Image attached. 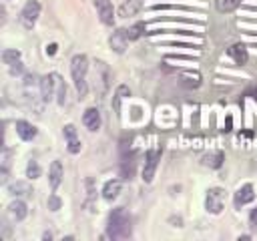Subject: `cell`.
I'll return each instance as SVG.
<instances>
[{
	"instance_id": "cell-3",
	"label": "cell",
	"mask_w": 257,
	"mask_h": 241,
	"mask_svg": "<svg viewBox=\"0 0 257 241\" xmlns=\"http://www.w3.org/2000/svg\"><path fill=\"white\" fill-rule=\"evenodd\" d=\"M97 69H94V80H97V95L99 99L106 97L109 92V87H111V71L103 60H97Z\"/></svg>"
},
{
	"instance_id": "cell-14",
	"label": "cell",
	"mask_w": 257,
	"mask_h": 241,
	"mask_svg": "<svg viewBox=\"0 0 257 241\" xmlns=\"http://www.w3.org/2000/svg\"><path fill=\"white\" fill-rule=\"evenodd\" d=\"M227 55L231 57L237 64H245L247 62V59H249V55H247V48H245V45H231L227 48Z\"/></svg>"
},
{
	"instance_id": "cell-31",
	"label": "cell",
	"mask_w": 257,
	"mask_h": 241,
	"mask_svg": "<svg viewBox=\"0 0 257 241\" xmlns=\"http://www.w3.org/2000/svg\"><path fill=\"white\" fill-rule=\"evenodd\" d=\"M247 10H257V6H247Z\"/></svg>"
},
{
	"instance_id": "cell-21",
	"label": "cell",
	"mask_w": 257,
	"mask_h": 241,
	"mask_svg": "<svg viewBox=\"0 0 257 241\" xmlns=\"http://www.w3.org/2000/svg\"><path fill=\"white\" fill-rule=\"evenodd\" d=\"M239 4H241V0H217V2H215L219 12H233Z\"/></svg>"
},
{
	"instance_id": "cell-23",
	"label": "cell",
	"mask_w": 257,
	"mask_h": 241,
	"mask_svg": "<svg viewBox=\"0 0 257 241\" xmlns=\"http://www.w3.org/2000/svg\"><path fill=\"white\" fill-rule=\"evenodd\" d=\"M10 193L12 195H30L32 191H30V187L26 185V183H15V185H10Z\"/></svg>"
},
{
	"instance_id": "cell-8",
	"label": "cell",
	"mask_w": 257,
	"mask_h": 241,
	"mask_svg": "<svg viewBox=\"0 0 257 241\" xmlns=\"http://www.w3.org/2000/svg\"><path fill=\"white\" fill-rule=\"evenodd\" d=\"M94 6H97L99 18L105 24H113L115 22V10H113V2H111V0H94Z\"/></svg>"
},
{
	"instance_id": "cell-17",
	"label": "cell",
	"mask_w": 257,
	"mask_h": 241,
	"mask_svg": "<svg viewBox=\"0 0 257 241\" xmlns=\"http://www.w3.org/2000/svg\"><path fill=\"white\" fill-rule=\"evenodd\" d=\"M8 213L15 221H22V219H26V215H29V207H26L24 201H12L8 205Z\"/></svg>"
},
{
	"instance_id": "cell-30",
	"label": "cell",
	"mask_w": 257,
	"mask_h": 241,
	"mask_svg": "<svg viewBox=\"0 0 257 241\" xmlns=\"http://www.w3.org/2000/svg\"><path fill=\"white\" fill-rule=\"evenodd\" d=\"M249 219H251V223H257V207L251 211V217Z\"/></svg>"
},
{
	"instance_id": "cell-2",
	"label": "cell",
	"mask_w": 257,
	"mask_h": 241,
	"mask_svg": "<svg viewBox=\"0 0 257 241\" xmlns=\"http://www.w3.org/2000/svg\"><path fill=\"white\" fill-rule=\"evenodd\" d=\"M71 73H73V80L76 92L80 95V99L87 97L89 92V85H87V73H89V59L85 55H76L71 60Z\"/></svg>"
},
{
	"instance_id": "cell-11",
	"label": "cell",
	"mask_w": 257,
	"mask_h": 241,
	"mask_svg": "<svg viewBox=\"0 0 257 241\" xmlns=\"http://www.w3.org/2000/svg\"><path fill=\"white\" fill-rule=\"evenodd\" d=\"M2 60H4V64L10 66V73H12V75H16V73L22 71V62H20V52H18V50L6 48V50L2 52Z\"/></svg>"
},
{
	"instance_id": "cell-24",
	"label": "cell",
	"mask_w": 257,
	"mask_h": 241,
	"mask_svg": "<svg viewBox=\"0 0 257 241\" xmlns=\"http://www.w3.org/2000/svg\"><path fill=\"white\" fill-rule=\"evenodd\" d=\"M151 10H185V12H193L191 6H183V4H153Z\"/></svg>"
},
{
	"instance_id": "cell-26",
	"label": "cell",
	"mask_w": 257,
	"mask_h": 241,
	"mask_svg": "<svg viewBox=\"0 0 257 241\" xmlns=\"http://www.w3.org/2000/svg\"><path fill=\"white\" fill-rule=\"evenodd\" d=\"M57 101H59V105H64V103H66V85H64V80L60 78V75H59V89H57Z\"/></svg>"
},
{
	"instance_id": "cell-16",
	"label": "cell",
	"mask_w": 257,
	"mask_h": 241,
	"mask_svg": "<svg viewBox=\"0 0 257 241\" xmlns=\"http://www.w3.org/2000/svg\"><path fill=\"white\" fill-rule=\"evenodd\" d=\"M121 187H123V183H121V179H111V181H106L105 187H103V197L106 201H113L119 197L121 193Z\"/></svg>"
},
{
	"instance_id": "cell-27",
	"label": "cell",
	"mask_w": 257,
	"mask_h": 241,
	"mask_svg": "<svg viewBox=\"0 0 257 241\" xmlns=\"http://www.w3.org/2000/svg\"><path fill=\"white\" fill-rule=\"evenodd\" d=\"M40 167H38V163L36 161H30L29 163V167H26V177H30V179H36V177H40Z\"/></svg>"
},
{
	"instance_id": "cell-7",
	"label": "cell",
	"mask_w": 257,
	"mask_h": 241,
	"mask_svg": "<svg viewBox=\"0 0 257 241\" xmlns=\"http://www.w3.org/2000/svg\"><path fill=\"white\" fill-rule=\"evenodd\" d=\"M159 159H161V151L159 149L147 151V155H145V167H143V181L145 183H151L153 181L157 165H159Z\"/></svg>"
},
{
	"instance_id": "cell-28",
	"label": "cell",
	"mask_w": 257,
	"mask_h": 241,
	"mask_svg": "<svg viewBox=\"0 0 257 241\" xmlns=\"http://www.w3.org/2000/svg\"><path fill=\"white\" fill-rule=\"evenodd\" d=\"M48 209H50V211H59V209H60V199H59L57 195L48 197Z\"/></svg>"
},
{
	"instance_id": "cell-15",
	"label": "cell",
	"mask_w": 257,
	"mask_h": 241,
	"mask_svg": "<svg viewBox=\"0 0 257 241\" xmlns=\"http://www.w3.org/2000/svg\"><path fill=\"white\" fill-rule=\"evenodd\" d=\"M141 8H143V0H127V2H123V6L119 8V16H123V18L135 16Z\"/></svg>"
},
{
	"instance_id": "cell-4",
	"label": "cell",
	"mask_w": 257,
	"mask_h": 241,
	"mask_svg": "<svg viewBox=\"0 0 257 241\" xmlns=\"http://www.w3.org/2000/svg\"><path fill=\"white\" fill-rule=\"evenodd\" d=\"M205 207L209 213H213V215H219V213L225 209V191L221 187H213V189L207 191Z\"/></svg>"
},
{
	"instance_id": "cell-29",
	"label": "cell",
	"mask_w": 257,
	"mask_h": 241,
	"mask_svg": "<svg viewBox=\"0 0 257 241\" xmlns=\"http://www.w3.org/2000/svg\"><path fill=\"white\" fill-rule=\"evenodd\" d=\"M57 50H59V45L52 43V45H48V46H46V55H50V57H52V55H57Z\"/></svg>"
},
{
	"instance_id": "cell-22",
	"label": "cell",
	"mask_w": 257,
	"mask_h": 241,
	"mask_svg": "<svg viewBox=\"0 0 257 241\" xmlns=\"http://www.w3.org/2000/svg\"><path fill=\"white\" fill-rule=\"evenodd\" d=\"M223 161H225V155L219 151V153H211V155H207L205 157V165H209V167H213V169H219L221 165H223Z\"/></svg>"
},
{
	"instance_id": "cell-20",
	"label": "cell",
	"mask_w": 257,
	"mask_h": 241,
	"mask_svg": "<svg viewBox=\"0 0 257 241\" xmlns=\"http://www.w3.org/2000/svg\"><path fill=\"white\" fill-rule=\"evenodd\" d=\"M125 97H131V90L127 85H121L115 92V97H113V109H115V115L121 117V101H123Z\"/></svg>"
},
{
	"instance_id": "cell-19",
	"label": "cell",
	"mask_w": 257,
	"mask_h": 241,
	"mask_svg": "<svg viewBox=\"0 0 257 241\" xmlns=\"http://www.w3.org/2000/svg\"><path fill=\"white\" fill-rule=\"evenodd\" d=\"M48 179H50L52 191L59 189V185H60V181H62V165H60V161H52L50 173H48Z\"/></svg>"
},
{
	"instance_id": "cell-5",
	"label": "cell",
	"mask_w": 257,
	"mask_h": 241,
	"mask_svg": "<svg viewBox=\"0 0 257 241\" xmlns=\"http://www.w3.org/2000/svg\"><path fill=\"white\" fill-rule=\"evenodd\" d=\"M38 16H40V4L36 2V0H29V2L24 4L22 12H20V24L26 30H32V26L36 24Z\"/></svg>"
},
{
	"instance_id": "cell-25",
	"label": "cell",
	"mask_w": 257,
	"mask_h": 241,
	"mask_svg": "<svg viewBox=\"0 0 257 241\" xmlns=\"http://www.w3.org/2000/svg\"><path fill=\"white\" fill-rule=\"evenodd\" d=\"M145 32V24L143 22H137L135 26H131V29L127 30V34H129V40H137L141 34Z\"/></svg>"
},
{
	"instance_id": "cell-9",
	"label": "cell",
	"mask_w": 257,
	"mask_h": 241,
	"mask_svg": "<svg viewBox=\"0 0 257 241\" xmlns=\"http://www.w3.org/2000/svg\"><path fill=\"white\" fill-rule=\"evenodd\" d=\"M255 199V193H253V185L251 183H245L243 187H239L237 193H235V199H233V203L237 209H241L243 205H247L251 203V201Z\"/></svg>"
},
{
	"instance_id": "cell-18",
	"label": "cell",
	"mask_w": 257,
	"mask_h": 241,
	"mask_svg": "<svg viewBox=\"0 0 257 241\" xmlns=\"http://www.w3.org/2000/svg\"><path fill=\"white\" fill-rule=\"evenodd\" d=\"M16 133L22 141H32L36 137V127L26 123V120H16Z\"/></svg>"
},
{
	"instance_id": "cell-1",
	"label": "cell",
	"mask_w": 257,
	"mask_h": 241,
	"mask_svg": "<svg viewBox=\"0 0 257 241\" xmlns=\"http://www.w3.org/2000/svg\"><path fill=\"white\" fill-rule=\"evenodd\" d=\"M106 235L111 239H125L131 235V217L123 207H117L109 215V227H106Z\"/></svg>"
},
{
	"instance_id": "cell-10",
	"label": "cell",
	"mask_w": 257,
	"mask_h": 241,
	"mask_svg": "<svg viewBox=\"0 0 257 241\" xmlns=\"http://www.w3.org/2000/svg\"><path fill=\"white\" fill-rule=\"evenodd\" d=\"M111 48L119 55H123V52L129 48V34L125 29H119L117 32H113L111 36Z\"/></svg>"
},
{
	"instance_id": "cell-13",
	"label": "cell",
	"mask_w": 257,
	"mask_h": 241,
	"mask_svg": "<svg viewBox=\"0 0 257 241\" xmlns=\"http://www.w3.org/2000/svg\"><path fill=\"white\" fill-rule=\"evenodd\" d=\"M62 133H64L66 145H69V151H71L73 155H76V153L80 151V139H78V135H76V129H75V125H66Z\"/></svg>"
},
{
	"instance_id": "cell-12",
	"label": "cell",
	"mask_w": 257,
	"mask_h": 241,
	"mask_svg": "<svg viewBox=\"0 0 257 241\" xmlns=\"http://www.w3.org/2000/svg\"><path fill=\"white\" fill-rule=\"evenodd\" d=\"M83 123L89 131H99L101 129V113L99 109H94V106H91V109L85 111L83 115Z\"/></svg>"
},
{
	"instance_id": "cell-6",
	"label": "cell",
	"mask_w": 257,
	"mask_h": 241,
	"mask_svg": "<svg viewBox=\"0 0 257 241\" xmlns=\"http://www.w3.org/2000/svg\"><path fill=\"white\" fill-rule=\"evenodd\" d=\"M57 89H59V75L57 73L43 76V80H40V97H43V103H50L55 99Z\"/></svg>"
}]
</instances>
